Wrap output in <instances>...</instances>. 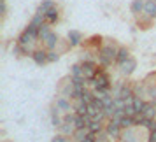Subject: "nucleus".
<instances>
[{
	"label": "nucleus",
	"instance_id": "obj_1",
	"mask_svg": "<svg viewBox=\"0 0 156 142\" xmlns=\"http://www.w3.org/2000/svg\"><path fill=\"white\" fill-rule=\"evenodd\" d=\"M118 51H119V46L111 41V39H105L104 46L97 51V56H98V65L102 69H109L111 65H116V58H118Z\"/></svg>",
	"mask_w": 156,
	"mask_h": 142
},
{
	"label": "nucleus",
	"instance_id": "obj_2",
	"mask_svg": "<svg viewBox=\"0 0 156 142\" xmlns=\"http://www.w3.org/2000/svg\"><path fill=\"white\" fill-rule=\"evenodd\" d=\"M105 132L109 133V137H111L112 140H119L121 135H123V128H121L119 121H116V119H107V123H105Z\"/></svg>",
	"mask_w": 156,
	"mask_h": 142
},
{
	"label": "nucleus",
	"instance_id": "obj_3",
	"mask_svg": "<svg viewBox=\"0 0 156 142\" xmlns=\"http://www.w3.org/2000/svg\"><path fill=\"white\" fill-rule=\"evenodd\" d=\"M58 91H60V95L65 97V98L74 100V83H72V76H69V77H65L63 81H62Z\"/></svg>",
	"mask_w": 156,
	"mask_h": 142
},
{
	"label": "nucleus",
	"instance_id": "obj_4",
	"mask_svg": "<svg viewBox=\"0 0 156 142\" xmlns=\"http://www.w3.org/2000/svg\"><path fill=\"white\" fill-rule=\"evenodd\" d=\"M118 69H119V74L123 76V77H130V76L135 72V69H137V60H135L133 56H130L126 62H123Z\"/></svg>",
	"mask_w": 156,
	"mask_h": 142
},
{
	"label": "nucleus",
	"instance_id": "obj_5",
	"mask_svg": "<svg viewBox=\"0 0 156 142\" xmlns=\"http://www.w3.org/2000/svg\"><path fill=\"white\" fill-rule=\"evenodd\" d=\"M81 65H83V74H84L86 79H93L95 76H97V72H98L100 65L97 60H91V62H81Z\"/></svg>",
	"mask_w": 156,
	"mask_h": 142
},
{
	"label": "nucleus",
	"instance_id": "obj_6",
	"mask_svg": "<svg viewBox=\"0 0 156 142\" xmlns=\"http://www.w3.org/2000/svg\"><path fill=\"white\" fill-rule=\"evenodd\" d=\"M83 42H84L83 32H79V30H69V34H67V44H69L70 48H77V46H81Z\"/></svg>",
	"mask_w": 156,
	"mask_h": 142
},
{
	"label": "nucleus",
	"instance_id": "obj_7",
	"mask_svg": "<svg viewBox=\"0 0 156 142\" xmlns=\"http://www.w3.org/2000/svg\"><path fill=\"white\" fill-rule=\"evenodd\" d=\"M30 58H32L34 63L39 65V67H44L46 63H49V62H48V49H46V48H42V49H41V48L35 49L34 53H32V56Z\"/></svg>",
	"mask_w": 156,
	"mask_h": 142
},
{
	"label": "nucleus",
	"instance_id": "obj_8",
	"mask_svg": "<svg viewBox=\"0 0 156 142\" xmlns=\"http://www.w3.org/2000/svg\"><path fill=\"white\" fill-rule=\"evenodd\" d=\"M55 105H56L63 114H67V112H74V105H72V100H70V98H65V97H62V95H58V97H56V100H55Z\"/></svg>",
	"mask_w": 156,
	"mask_h": 142
},
{
	"label": "nucleus",
	"instance_id": "obj_9",
	"mask_svg": "<svg viewBox=\"0 0 156 142\" xmlns=\"http://www.w3.org/2000/svg\"><path fill=\"white\" fill-rule=\"evenodd\" d=\"M62 114H63V112H62V111H60L56 105L51 107V112H49V116H51V125L56 128V130L62 126V125H63V116H62Z\"/></svg>",
	"mask_w": 156,
	"mask_h": 142
},
{
	"label": "nucleus",
	"instance_id": "obj_10",
	"mask_svg": "<svg viewBox=\"0 0 156 142\" xmlns=\"http://www.w3.org/2000/svg\"><path fill=\"white\" fill-rule=\"evenodd\" d=\"M42 44H44V48H46L48 51L56 49V48H58V44H60V35H58L56 32H51L49 37H48V39H46V41H44Z\"/></svg>",
	"mask_w": 156,
	"mask_h": 142
},
{
	"label": "nucleus",
	"instance_id": "obj_11",
	"mask_svg": "<svg viewBox=\"0 0 156 142\" xmlns=\"http://www.w3.org/2000/svg\"><path fill=\"white\" fill-rule=\"evenodd\" d=\"M84 42L88 44V46H90V49L97 53V51H98L100 48L104 46V42H105V39H104L102 35H91L90 39H88V41H84Z\"/></svg>",
	"mask_w": 156,
	"mask_h": 142
},
{
	"label": "nucleus",
	"instance_id": "obj_12",
	"mask_svg": "<svg viewBox=\"0 0 156 142\" xmlns=\"http://www.w3.org/2000/svg\"><path fill=\"white\" fill-rule=\"evenodd\" d=\"M142 116L151 118V119H156V104L153 102V100H147V102H146L144 111H142Z\"/></svg>",
	"mask_w": 156,
	"mask_h": 142
},
{
	"label": "nucleus",
	"instance_id": "obj_13",
	"mask_svg": "<svg viewBox=\"0 0 156 142\" xmlns=\"http://www.w3.org/2000/svg\"><path fill=\"white\" fill-rule=\"evenodd\" d=\"M144 7H146V0H132L130 4V12L133 16H139L144 12Z\"/></svg>",
	"mask_w": 156,
	"mask_h": 142
},
{
	"label": "nucleus",
	"instance_id": "obj_14",
	"mask_svg": "<svg viewBox=\"0 0 156 142\" xmlns=\"http://www.w3.org/2000/svg\"><path fill=\"white\" fill-rule=\"evenodd\" d=\"M121 142H139L137 139V130L133 128H128V130H123V135H121Z\"/></svg>",
	"mask_w": 156,
	"mask_h": 142
},
{
	"label": "nucleus",
	"instance_id": "obj_15",
	"mask_svg": "<svg viewBox=\"0 0 156 142\" xmlns=\"http://www.w3.org/2000/svg\"><path fill=\"white\" fill-rule=\"evenodd\" d=\"M44 16H46V23H49L51 27H53V25H56V23L60 21V9L58 7L51 9V11H48Z\"/></svg>",
	"mask_w": 156,
	"mask_h": 142
},
{
	"label": "nucleus",
	"instance_id": "obj_16",
	"mask_svg": "<svg viewBox=\"0 0 156 142\" xmlns=\"http://www.w3.org/2000/svg\"><path fill=\"white\" fill-rule=\"evenodd\" d=\"M135 20H137V25H139V28H149V27H151V25H153V21H154V20H153V18H149L147 14H144V12H142V14H139V16H135Z\"/></svg>",
	"mask_w": 156,
	"mask_h": 142
},
{
	"label": "nucleus",
	"instance_id": "obj_17",
	"mask_svg": "<svg viewBox=\"0 0 156 142\" xmlns=\"http://www.w3.org/2000/svg\"><path fill=\"white\" fill-rule=\"evenodd\" d=\"M72 105H74V112H77V114H88V104H86L83 98L72 100Z\"/></svg>",
	"mask_w": 156,
	"mask_h": 142
},
{
	"label": "nucleus",
	"instance_id": "obj_18",
	"mask_svg": "<svg viewBox=\"0 0 156 142\" xmlns=\"http://www.w3.org/2000/svg\"><path fill=\"white\" fill-rule=\"evenodd\" d=\"M55 7H58L55 0H42V2L39 4V9H37V12H41V14H46L48 11H51V9H55Z\"/></svg>",
	"mask_w": 156,
	"mask_h": 142
},
{
	"label": "nucleus",
	"instance_id": "obj_19",
	"mask_svg": "<svg viewBox=\"0 0 156 142\" xmlns=\"http://www.w3.org/2000/svg\"><path fill=\"white\" fill-rule=\"evenodd\" d=\"M105 130V125L102 123V121H90V125H88V132L90 133H95V135H98L100 132H104Z\"/></svg>",
	"mask_w": 156,
	"mask_h": 142
},
{
	"label": "nucleus",
	"instance_id": "obj_20",
	"mask_svg": "<svg viewBox=\"0 0 156 142\" xmlns=\"http://www.w3.org/2000/svg\"><path fill=\"white\" fill-rule=\"evenodd\" d=\"M144 14L149 18L156 20V0H146V7H144Z\"/></svg>",
	"mask_w": 156,
	"mask_h": 142
},
{
	"label": "nucleus",
	"instance_id": "obj_21",
	"mask_svg": "<svg viewBox=\"0 0 156 142\" xmlns=\"http://www.w3.org/2000/svg\"><path fill=\"white\" fill-rule=\"evenodd\" d=\"M130 56H132V55H130L128 48H125V46H119V51H118V58H116V65L119 67V65L123 63V62H126Z\"/></svg>",
	"mask_w": 156,
	"mask_h": 142
},
{
	"label": "nucleus",
	"instance_id": "obj_22",
	"mask_svg": "<svg viewBox=\"0 0 156 142\" xmlns=\"http://www.w3.org/2000/svg\"><path fill=\"white\" fill-rule=\"evenodd\" d=\"M119 125H121V128H123V130H128V128L137 126V125H135V118H133V116H126V114H125V116L119 119Z\"/></svg>",
	"mask_w": 156,
	"mask_h": 142
},
{
	"label": "nucleus",
	"instance_id": "obj_23",
	"mask_svg": "<svg viewBox=\"0 0 156 142\" xmlns=\"http://www.w3.org/2000/svg\"><path fill=\"white\" fill-rule=\"evenodd\" d=\"M146 102H147V100H144L142 97H133V98H132V105H133L135 112H137V114H142V111H144V105H146Z\"/></svg>",
	"mask_w": 156,
	"mask_h": 142
},
{
	"label": "nucleus",
	"instance_id": "obj_24",
	"mask_svg": "<svg viewBox=\"0 0 156 142\" xmlns=\"http://www.w3.org/2000/svg\"><path fill=\"white\" fill-rule=\"evenodd\" d=\"M58 132L63 135H69V137H72L74 135V132H76V126L72 125V123H67V121H63V125L58 128Z\"/></svg>",
	"mask_w": 156,
	"mask_h": 142
},
{
	"label": "nucleus",
	"instance_id": "obj_25",
	"mask_svg": "<svg viewBox=\"0 0 156 142\" xmlns=\"http://www.w3.org/2000/svg\"><path fill=\"white\" fill-rule=\"evenodd\" d=\"M88 135H90L88 128H79V130H76V132H74L72 139H74V142H81V140H84Z\"/></svg>",
	"mask_w": 156,
	"mask_h": 142
},
{
	"label": "nucleus",
	"instance_id": "obj_26",
	"mask_svg": "<svg viewBox=\"0 0 156 142\" xmlns=\"http://www.w3.org/2000/svg\"><path fill=\"white\" fill-rule=\"evenodd\" d=\"M53 32V28H51V25L49 23H44L42 27H41V30H39V37H41V41H46L48 37H49V34Z\"/></svg>",
	"mask_w": 156,
	"mask_h": 142
},
{
	"label": "nucleus",
	"instance_id": "obj_27",
	"mask_svg": "<svg viewBox=\"0 0 156 142\" xmlns=\"http://www.w3.org/2000/svg\"><path fill=\"white\" fill-rule=\"evenodd\" d=\"M70 76H72V77H84L81 62H79V63H74V65L70 67ZM84 79H86V77H84Z\"/></svg>",
	"mask_w": 156,
	"mask_h": 142
},
{
	"label": "nucleus",
	"instance_id": "obj_28",
	"mask_svg": "<svg viewBox=\"0 0 156 142\" xmlns=\"http://www.w3.org/2000/svg\"><path fill=\"white\" fill-rule=\"evenodd\" d=\"M51 142H74V139L69 137V135H63V133H60V132H58V133L51 139Z\"/></svg>",
	"mask_w": 156,
	"mask_h": 142
},
{
	"label": "nucleus",
	"instance_id": "obj_29",
	"mask_svg": "<svg viewBox=\"0 0 156 142\" xmlns=\"http://www.w3.org/2000/svg\"><path fill=\"white\" fill-rule=\"evenodd\" d=\"M58 60H60V53H58L56 49L48 51V62H49V63H56Z\"/></svg>",
	"mask_w": 156,
	"mask_h": 142
},
{
	"label": "nucleus",
	"instance_id": "obj_30",
	"mask_svg": "<svg viewBox=\"0 0 156 142\" xmlns=\"http://www.w3.org/2000/svg\"><path fill=\"white\" fill-rule=\"evenodd\" d=\"M91 60H95L91 55V49H86L81 53V62H91Z\"/></svg>",
	"mask_w": 156,
	"mask_h": 142
},
{
	"label": "nucleus",
	"instance_id": "obj_31",
	"mask_svg": "<svg viewBox=\"0 0 156 142\" xmlns=\"http://www.w3.org/2000/svg\"><path fill=\"white\" fill-rule=\"evenodd\" d=\"M147 140H149V142H156V130H153V132H149V135H147Z\"/></svg>",
	"mask_w": 156,
	"mask_h": 142
},
{
	"label": "nucleus",
	"instance_id": "obj_32",
	"mask_svg": "<svg viewBox=\"0 0 156 142\" xmlns=\"http://www.w3.org/2000/svg\"><path fill=\"white\" fill-rule=\"evenodd\" d=\"M2 2H5V0H2Z\"/></svg>",
	"mask_w": 156,
	"mask_h": 142
}]
</instances>
